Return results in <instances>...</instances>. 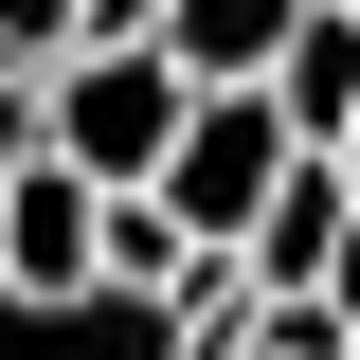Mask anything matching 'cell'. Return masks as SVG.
Returning <instances> with one entry per match:
<instances>
[{"instance_id": "obj_5", "label": "cell", "mask_w": 360, "mask_h": 360, "mask_svg": "<svg viewBox=\"0 0 360 360\" xmlns=\"http://www.w3.org/2000/svg\"><path fill=\"white\" fill-rule=\"evenodd\" d=\"M342 234H360V180H342V162H324V144H307V162H288V198H270V234H252V252H234V270H252L270 307H307L324 270H342Z\"/></svg>"}, {"instance_id": "obj_8", "label": "cell", "mask_w": 360, "mask_h": 360, "mask_svg": "<svg viewBox=\"0 0 360 360\" xmlns=\"http://www.w3.org/2000/svg\"><path fill=\"white\" fill-rule=\"evenodd\" d=\"M54 162V127H37V90H0V217H18V180Z\"/></svg>"}, {"instance_id": "obj_9", "label": "cell", "mask_w": 360, "mask_h": 360, "mask_svg": "<svg viewBox=\"0 0 360 360\" xmlns=\"http://www.w3.org/2000/svg\"><path fill=\"white\" fill-rule=\"evenodd\" d=\"M342 180H360V127H342Z\"/></svg>"}, {"instance_id": "obj_7", "label": "cell", "mask_w": 360, "mask_h": 360, "mask_svg": "<svg viewBox=\"0 0 360 360\" xmlns=\"http://www.w3.org/2000/svg\"><path fill=\"white\" fill-rule=\"evenodd\" d=\"M72 54H90V0H0V72L18 90H54Z\"/></svg>"}, {"instance_id": "obj_2", "label": "cell", "mask_w": 360, "mask_h": 360, "mask_svg": "<svg viewBox=\"0 0 360 360\" xmlns=\"http://www.w3.org/2000/svg\"><path fill=\"white\" fill-rule=\"evenodd\" d=\"M288 108L270 90H198V127H180V162H162V217L198 234V252H252L270 234V198H288Z\"/></svg>"}, {"instance_id": "obj_4", "label": "cell", "mask_w": 360, "mask_h": 360, "mask_svg": "<svg viewBox=\"0 0 360 360\" xmlns=\"http://www.w3.org/2000/svg\"><path fill=\"white\" fill-rule=\"evenodd\" d=\"M307 18H324V0H180L162 54H180V90H270L288 54H307Z\"/></svg>"}, {"instance_id": "obj_10", "label": "cell", "mask_w": 360, "mask_h": 360, "mask_svg": "<svg viewBox=\"0 0 360 360\" xmlns=\"http://www.w3.org/2000/svg\"><path fill=\"white\" fill-rule=\"evenodd\" d=\"M324 18H360V0H324Z\"/></svg>"}, {"instance_id": "obj_3", "label": "cell", "mask_w": 360, "mask_h": 360, "mask_svg": "<svg viewBox=\"0 0 360 360\" xmlns=\"http://www.w3.org/2000/svg\"><path fill=\"white\" fill-rule=\"evenodd\" d=\"M0 307H108V198L72 162L18 180V217H0Z\"/></svg>"}, {"instance_id": "obj_1", "label": "cell", "mask_w": 360, "mask_h": 360, "mask_svg": "<svg viewBox=\"0 0 360 360\" xmlns=\"http://www.w3.org/2000/svg\"><path fill=\"white\" fill-rule=\"evenodd\" d=\"M37 127H54V162H72L90 198H162L198 90H180V54H72V72L37 90Z\"/></svg>"}, {"instance_id": "obj_6", "label": "cell", "mask_w": 360, "mask_h": 360, "mask_svg": "<svg viewBox=\"0 0 360 360\" xmlns=\"http://www.w3.org/2000/svg\"><path fill=\"white\" fill-rule=\"evenodd\" d=\"M270 108H288V144L342 162V127H360V18H307V54L270 72Z\"/></svg>"}]
</instances>
